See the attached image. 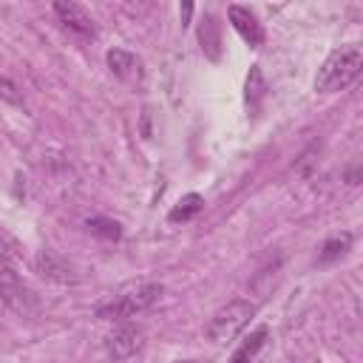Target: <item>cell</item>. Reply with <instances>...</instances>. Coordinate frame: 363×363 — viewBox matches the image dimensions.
Here are the masks:
<instances>
[{"instance_id": "7", "label": "cell", "mask_w": 363, "mask_h": 363, "mask_svg": "<svg viewBox=\"0 0 363 363\" xmlns=\"http://www.w3.org/2000/svg\"><path fill=\"white\" fill-rule=\"evenodd\" d=\"M105 349H108V354L113 360H128L142 349V332L136 326H119V329H113L108 335Z\"/></svg>"}, {"instance_id": "13", "label": "cell", "mask_w": 363, "mask_h": 363, "mask_svg": "<svg viewBox=\"0 0 363 363\" xmlns=\"http://www.w3.org/2000/svg\"><path fill=\"white\" fill-rule=\"evenodd\" d=\"M349 247H352V233H340V235H335V238H329V241L323 244V250H320L318 261H320V264L335 261V258H340Z\"/></svg>"}, {"instance_id": "3", "label": "cell", "mask_w": 363, "mask_h": 363, "mask_svg": "<svg viewBox=\"0 0 363 363\" xmlns=\"http://www.w3.org/2000/svg\"><path fill=\"white\" fill-rule=\"evenodd\" d=\"M252 315H255V306L250 301H244V298H235V301H230V303H224L221 309L213 312V318L207 320L204 335L213 343H230L250 323Z\"/></svg>"}, {"instance_id": "5", "label": "cell", "mask_w": 363, "mask_h": 363, "mask_svg": "<svg viewBox=\"0 0 363 363\" xmlns=\"http://www.w3.org/2000/svg\"><path fill=\"white\" fill-rule=\"evenodd\" d=\"M34 272L40 278L51 281V284H77L79 281L77 269L65 258H60L57 252H51V250H40L34 255Z\"/></svg>"}, {"instance_id": "9", "label": "cell", "mask_w": 363, "mask_h": 363, "mask_svg": "<svg viewBox=\"0 0 363 363\" xmlns=\"http://www.w3.org/2000/svg\"><path fill=\"white\" fill-rule=\"evenodd\" d=\"M267 335H269V329H267V326H258V329H252V332H250V335L241 340V346L233 352L230 363H252V357L261 352V346H264Z\"/></svg>"}, {"instance_id": "14", "label": "cell", "mask_w": 363, "mask_h": 363, "mask_svg": "<svg viewBox=\"0 0 363 363\" xmlns=\"http://www.w3.org/2000/svg\"><path fill=\"white\" fill-rule=\"evenodd\" d=\"M267 91V82H264V74L258 65H250V74H247V102L250 105H258L261 96Z\"/></svg>"}, {"instance_id": "1", "label": "cell", "mask_w": 363, "mask_h": 363, "mask_svg": "<svg viewBox=\"0 0 363 363\" xmlns=\"http://www.w3.org/2000/svg\"><path fill=\"white\" fill-rule=\"evenodd\" d=\"M363 68V51L357 45H346V48H337L332 51L323 65L318 68V77H315V91L318 94H335V91H343L349 82L357 79Z\"/></svg>"}, {"instance_id": "15", "label": "cell", "mask_w": 363, "mask_h": 363, "mask_svg": "<svg viewBox=\"0 0 363 363\" xmlns=\"http://www.w3.org/2000/svg\"><path fill=\"white\" fill-rule=\"evenodd\" d=\"M17 258H20V244L6 230H0V269H9Z\"/></svg>"}, {"instance_id": "12", "label": "cell", "mask_w": 363, "mask_h": 363, "mask_svg": "<svg viewBox=\"0 0 363 363\" xmlns=\"http://www.w3.org/2000/svg\"><path fill=\"white\" fill-rule=\"evenodd\" d=\"M85 227H88L94 235L105 238V241H116V238L122 235V227H119L113 218H102V216H94V218H88V221H85Z\"/></svg>"}, {"instance_id": "8", "label": "cell", "mask_w": 363, "mask_h": 363, "mask_svg": "<svg viewBox=\"0 0 363 363\" xmlns=\"http://www.w3.org/2000/svg\"><path fill=\"white\" fill-rule=\"evenodd\" d=\"M227 17H230L233 28L241 34V40H244L250 48H258V45L264 43V28H261V23L255 20V14H252L250 9L233 3V6L227 9Z\"/></svg>"}, {"instance_id": "6", "label": "cell", "mask_w": 363, "mask_h": 363, "mask_svg": "<svg viewBox=\"0 0 363 363\" xmlns=\"http://www.w3.org/2000/svg\"><path fill=\"white\" fill-rule=\"evenodd\" d=\"M54 14H57L60 23H62L68 31H74V34H82V37H94V34H96L94 17H91L79 3L57 0V3H54Z\"/></svg>"}, {"instance_id": "2", "label": "cell", "mask_w": 363, "mask_h": 363, "mask_svg": "<svg viewBox=\"0 0 363 363\" xmlns=\"http://www.w3.org/2000/svg\"><path fill=\"white\" fill-rule=\"evenodd\" d=\"M162 292H164L162 284H139V286H133V289H125V292L116 295L113 301L99 303V306H96V318H105V320L133 318V315L145 312L147 306H153Z\"/></svg>"}, {"instance_id": "11", "label": "cell", "mask_w": 363, "mask_h": 363, "mask_svg": "<svg viewBox=\"0 0 363 363\" xmlns=\"http://www.w3.org/2000/svg\"><path fill=\"white\" fill-rule=\"evenodd\" d=\"M201 207H204V199H201L199 193H187V196H182L179 204L167 213V218H170V221H190Z\"/></svg>"}, {"instance_id": "10", "label": "cell", "mask_w": 363, "mask_h": 363, "mask_svg": "<svg viewBox=\"0 0 363 363\" xmlns=\"http://www.w3.org/2000/svg\"><path fill=\"white\" fill-rule=\"evenodd\" d=\"M108 65H111V71H113L119 79H130V77L139 74V60H136L130 51H122V48L108 51Z\"/></svg>"}, {"instance_id": "4", "label": "cell", "mask_w": 363, "mask_h": 363, "mask_svg": "<svg viewBox=\"0 0 363 363\" xmlns=\"http://www.w3.org/2000/svg\"><path fill=\"white\" fill-rule=\"evenodd\" d=\"M0 301H3L14 315H23V318L37 315V309H40V306H37V295L23 284V278H17V275L11 272V267L0 272Z\"/></svg>"}, {"instance_id": "16", "label": "cell", "mask_w": 363, "mask_h": 363, "mask_svg": "<svg viewBox=\"0 0 363 363\" xmlns=\"http://www.w3.org/2000/svg\"><path fill=\"white\" fill-rule=\"evenodd\" d=\"M0 99L9 102V105H23V94H20V88H17L9 77H0Z\"/></svg>"}]
</instances>
